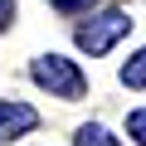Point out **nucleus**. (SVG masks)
Wrapping results in <instances>:
<instances>
[{"label":"nucleus","mask_w":146,"mask_h":146,"mask_svg":"<svg viewBox=\"0 0 146 146\" xmlns=\"http://www.w3.org/2000/svg\"><path fill=\"white\" fill-rule=\"evenodd\" d=\"M34 127H39V112L29 102H0V141H15Z\"/></svg>","instance_id":"nucleus-3"},{"label":"nucleus","mask_w":146,"mask_h":146,"mask_svg":"<svg viewBox=\"0 0 146 146\" xmlns=\"http://www.w3.org/2000/svg\"><path fill=\"white\" fill-rule=\"evenodd\" d=\"M73 146H122V141H117L107 127H93V122H88V127L73 131Z\"/></svg>","instance_id":"nucleus-4"},{"label":"nucleus","mask_w":146,"mask_h":146,"mask_svg":"<svg viewBox=\"0 0 146 146\" xmlns=\"http://www.w3.org/2000/svg\"><path fill=\"white\" fill-rule=\"evenodd\" d=\"M122 83H127V88H146V49H136V54L122 63Z\"/></svg>","instance_id":"nucleus-5"},{"label":"nucleus","mask_w":146,"mask_h":146,"mask_svg":"<svg viewBox=\"0 0 146 146\" xmlns=\"http://www.w3.org/2000/svg\"><path fill=\"white\" fill-rule=\"evenodd\" d=\"M127 136H131V141H141V146H146V107H136V112H131V117H127Z\"/></svg>","instance_id":"nucleus-6"},{"label":"nucleus","mask_w":146,"mask_h":146,"mask_svg":"<svg viewBox=\"0 0 146 146\" xmlns=\"http://www.w3.org/2000/svg\"><path fill=\"white\" fill-rule=\"evenodd\" d=\"M15 25V0H0V34Z\"/></svg>","instance_id":"nucleus-8"},{"label":"nucleus","mask_w":146,"mask_h":146,"mask_svg":"<svg viewBox=\"0 0 146 146\" xmlns=\"http://www.w3.org/2000/svg\"><path fill=\"white\" fill-rule=\"evenodd\" d=\"M49 5H54V10H63V15H78V10H88V5H93V0H49Z\"/></svg>","instance_id":"nucleus-7"},{"label":"nucleus","mask_w":146,"mask_h":146,"mask_svg":"<svg viewBox=\"0 0 146 146\" xmlns=\"http://www.w3.org/2000/svg\"><path fill=\"white\" fill-rule=\"evenodd\" d=\"M127 29H131V20H127L122 10H102V15L83 20L73 39H78V49H83V54H93V58H98V54H107L117 39H127Z\"/></svg>","instance_id":"nucleus-2"},{"label":"nucleus","mask_w":146,"mask_h":146,"mask_svg":"<svg viewBox=\"0 0 146 146\" xmlns=\"http://www.w3.org/2000/svg\"><path fill=\"white\" fill-rule=\"evenodd\" d=\"M29 78H34L39 88H49L54 98H83V93H88L83 68L73 63V58H63V54H39V58L29 63Z\"/></svg>","instance_id":"nucleus-1"}]
</instances>
